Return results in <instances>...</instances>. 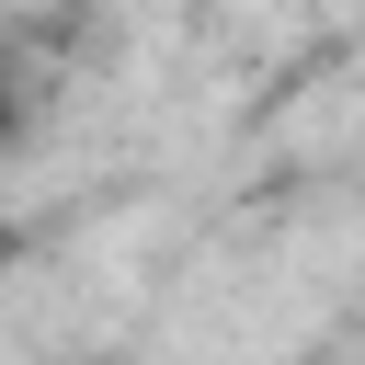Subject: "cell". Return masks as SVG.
Returning <instances> with one entry per match:
<instances>
[]
</instances>
